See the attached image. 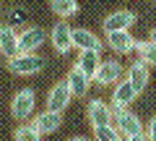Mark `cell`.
Masks as SVG:
<instances>
[{"mask_svg": "<svg viewBox=\"0 0 156 141\" xmlns=\"http://www.w3.org/2000/svg\"><path fill=\"white\" fill-rule=\"evenodd\" d=\"M143 133H146V139H148V141H156V115H154V118H151L148 128H146Z\"/></svg>", "mask_w": 156, "mask_h": 141, "instance_id": "cell-22", "label": "cell"}, {"mask_svg": "<svg viewBox=\"0 0 156 141\" xmlns=\"http://www.w3.org/2000/svg\"><path fill=\"white\" fill-rule=\"evenodd\" d=\"M89 123L94 125H109L112 123V107L109 105H104L101 99H94L89 105Z\"/></svg>", "mask_w": 156, "mask_h": 141, "instance_id": "cell-13", "label": "cell"}, {"mask_svg": "<svg viewBox=\"0 0 156 141\" xmlns=\"http://www.w3.org/2000/svg\"><path fill=\"white\" fill-rule=\"evenodd\" d=\"M107 45L120 55H128V52H133L135 39L130 37V32H107Z\"/></svg>", "mask_w": 156, "mask_h": 141, "instance_id": "cell-12", "label": "cell"}, {"mask_svg": "<svg viewBox=\"0 0 156 141\" xmlns=\"http://www.w3.org/2000/svg\"><path fill=\"white\" fill-rule=\"evenodd\" d=\"M125 141H148V139H146V133H140V136H128Z\"/></svg>", "mask_w": 156, "mask_h": 141, "instance_id": "cell-23", "label": "cell"}, {"mask_svg": "<svg viewBox=\"0 0 156 141\" xmlns=\"http://www.w3.org/2000/svg\"><path fill=\"white\" fill-rule=\"evenodd\" d=\"M0 50L8 60L18 55V34L11 24H0Z\"/></svg>", "mask_w": 156, "mask_h": 141, "instance_id": "cell-8", "label": "cell"}, {"mask_svg": "<svg viewBox=\"0 0 156 141\" xmlns=\"http://www.w3.org/2000/svg\"><path fill=\"white\" fill-rule=\"evenodd\" d=\"M148 42H154V45H156V29H151V37H148Z\"/></svg>", "mask_w": 156, "mask_h": 141, "instance_id": "cell-24", "label": "cell"}, {"mask_svg": "<svg viewBox=\"0 0 156 141\" xmlns=\"http://www.w3.org/2000/svg\"><path fill=\"white\" fill-rule=\"evenodd\" d=\"M44 65H47V60H44V58H39V55H34V52H18L16 58L8 60V68H11L13 73H18V76L39 73Z\"/></svg>", "mask_w": 156, "mask_h": 141, "instance_id": "cell-1", "label": "cell"}, {"mask_svg": "<svg viewBox=\"0 0 156 141\" xmlns=\"http://www.w3.org/2000/svg\"><path fill=\"white\" fill-rule=\"evenodd\" d=\"M138 97V91L133 89V84H130L128 79H122V81H117V86H115V91H112V105H120V107H128L130 102Z\"/></svg>", "mask_w": 156, "mask_h": 141, "instance_id": "cell-14", "label": "cell"}, {"mask_svg": "<svg viewBox=\"0 0 156 141\" xmlns=\"http://www.w3.org/2000/svg\"><path fill=\"white\" fill-rule=\"evenodd\" d=\"M70 141H94V139H86V136H76V139H70Z\"/></svg>", "mask_w": 156, "mask_h": 141, "instance_id": "cell-25", "label": "cell"}, {"mask_svg": "<svg viewBox=\"0 0 156 141\" xmlns=\"http://www.w3.org/2000/svg\"><path fill=\"white\" fill-rule=\"evenodd\" d=\"M94 141H125V136L117 131V125H96L94 128Z\"/></svg>", "mask_w": 156, "mask_h": 141, "instance_id": "cell-19", "label": "cell"}, {"mask_svg": "<svg viewBox=\"0 0 156 141\" xmlns=\"http://www.w3.org/2000/svg\"><path fill=\"white\" fill-rule=\"evenodd\" d=\"M50 8H52V13H57V16L62 18V21L78 13V3L76 0H50Z\"/></svg>", "mask_w": 156, "mask_h": 141, "instance_id": "cell-18", "label": "cell"}, {"mask_svg": "<svg viewBox=\"0 0 156 141\" xmlns=\"http://www.w3.org/2000/svg\"><path fill=\"white\" fill-rule=\"evenodd\" d=\"M115 125H117V131H120L125 139H128V136H140V133H143V123H140V118L135 113H130V110H125L122 115H117Z\"/></svg>", "mask_w": 156, "mask_h": 141, "instance_id": "cell-6", "label": "cell"}, {"mask_svg": "<svg viewBox=\"0 0 156 141\" xmlns=\"http://www.w3.org/2000/svg\"><path fill=\"white\" fill-rule=\"evenodd\" d=\"M133 24H135L133 11H115L112 16L104 18V32H128Z\"/></svg>", "mask_w": 156, "mask_h": 141, "instance_id": "cell-9", "label": "cell"}, {"mask_svg": "<svg viewBox=\"0 0 156 141\" xmlns=\"http://www.w3.org/2000/svg\"><path fill=\"white\" fill-rule=\"evenodd\" d=\"M16 141H42V133L34 125H18L16 128Z\"/></svg>", "mask_w": 156, "mask_h": 141, "instance_id": "cell-21", "label": "cell"}, {"mask_svg": "<svg viewBox=\"0 0 156 141\" xmlns=\"http://www.w3.org/2000/svg\"><path fill=\"white\" fill-rule=\"evenodd\" d=\"M128 81L140 94V91L146 89V84H148V65H146V63H133V65L128 68Z\"/></svg>", "mask_w": 156, "mask_h": 141, "instance_id": "cell-17", "label": "cell"}, {"mask_svg": "<svg viewBox=\"0 0 156 141\" xmlns=\"http://www.w3.org/2000/svg\"><path fill=\"white\" fill-rule=\"evenodd\" d=\"M34 105H37L34 91H31V89H21L16 97H13V102H11V113L16 115L18 120H26V118H31Z\"/></svg>", "mask_w": 156, "mask_h": 141, "instance_id": "cell-3", "label": "cell"}, {"mask_svg": "<svg viewBox=\"0 0 156 141\" xmlns=\"http://www.w3.org/2000/svg\"><path fill=\"white\" fill-rule=\"evenodd\" d=\"M34 128L39 131V133H52V131H57L62 125V113H55V110H47V113H39L37 118H34Z\"/></svg>", "mask_w": 156, "mask_h": 141, "instance_id": "cell-10", "label": "cell"}, {"mask_svg": "<svg viewBox=\"0 0 156 141\" xmlns=\"http://www.w3.org/2000/svg\"><path fill=\"white\" fill-rule=\"evenodd\" d=\"M99 65H101L99 52H94V50H81V58H78V68H81V71H83V73L89 76L91 81H94V76H96V71H99Z\"/></svg>", "mask_w": 156, "mask_h": 141, "instance_id": "cell-16", "label": "cell"}, {"mask_svg": "<svg viewBox=\"0 0 156 141\" xmlns=\"http://www.w3.org/2000/svg\"><path fill=\"white\" fill-rule=\"evenodd\" d=\"M47 42V32L39 26H29L18 34V52H34Z\"/></svg>", "mask_w": 156, "mask_h": 141, "instance_id": "cell-2", "label": "cell"}, {"mask_svg": "<svg viewBox=\"0 0 156 141\" xmlns=\"http://www.w3.org/2000/svg\"><path fill=\"white\" fill-rule=\"evenodd\" d=\"M68 86H70V91H73V97H83L86 91H89V86H91V79L89 76L83 73V71H81V68H73L70 73H68Z\"/></svg>", "mask_w": 156, "mask_h": 141, "instance_id": "cell-15", "label": "cell"}, {"mask_svg": "<svg viewBox=\"0 0 156 141\" xmlns=\"http://www.w3.org/2000/svg\"><path fill=\"white\" fill-rule=\"evenodd\" d=\"M120 76H122V63L120 60H101V65H99L94 79L101 86H112V84L120 81Z\"/></svg>", "mask_w": 156, "mask_h": 141, "instance_id": "cell-5", "label": "cell"}, {"mask_svg": "<svg viewBox=\"0 0 156 141\" xmlns=\"http://www.w3.org/2000/svg\"><path fill=\"white\" fill-rule=\"evenodd\" d=\"M133 50L143 58L146 65H156V45H154V42H135Z\"/></svg>", "mask_w": 156, "mask_h": 141, "instance_id": "cell-20", "label": "cell"}, {"mask_svg": "<svg viewBox=\"0 0 156 141\" xmlns=\"http://www.w3.org/2000/svg\"><path fill=\"white\" fill-rule=\"evenodd\" d=\"M52 47H55L60 55H65V52L73 47V29L68 26L65 21H60V24L52 26Z\"/></svg>", "mask_w": 156, "mask_h": 141, "instance_id": "cell-7", "label": "cell"}, {"mask_svg": "<svg viewBox=\"0 0 156 141\" xmlns=\"http://www.w3.org/2000/svg\"><path fill=\"white\" fill-rule=\"evenodd\" d=\"M73 47L101 52V39L96 37L94 32H89V29H73Z\"/></svg>", "mask_w": 156, "mask_h": 141, "instance_id": "cell-11", "label": "cell"}, {"mask_svg": "<svg viewBox=\"0 0 156 141\" xmlns=\"http://www.w3.org/2000/svg\"><path fill=\"white\" fill-rule=\"evenodd\" d=\"M70 97H73V91H70V86H68V81H60V84H55V86L50 89V94H47V110L62 113V110L68 107Z\"/></svg>", "mask_w": 156, "mask_h": 141, "instance_id": "cell-4", "label": "cell"}]
</instances>
